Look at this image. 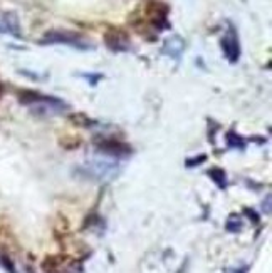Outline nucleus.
<instances>
[{
	"label": "nucleus",
	"instance_id": "nucleus-1",
	"mask_svg": "<svg viewBox=\"0 0 272 273\" xmlns=\"http://www.w3.org/2000/svg\"><path fill=\"white\" fill-rule=\"evenodd\" d=\"M20 104L40 116H57L69 111V104L54 96H45L34 91H22L19 94Z\"/></svg>",
	"mask_w": 272,
	"mask_h": 273
},
{
	"label": "nucleus",
	"instance_id": "nucleus-2",
	"mask_svg": "<svg viewBox=\"0 0 272 273\" xmlns=\"http://www.w3.org/2000/svg\"><path fill=\"white\" fill-rule=\"evenodd\" d=\"M40 44H64L69 47L79 49V50H89L92 49V44L88 42L81 34L72 32V31H49L45 32V36L40 39Z\"/></svg>",
	"mask_w": 272,
	"mask_h": 273
},
{
	"label": "nucleus",
	"instance_id": "nucleus-3",
	"mask_svg": "<svg viewBox=\"0 0 272 273\" xmlns=\"http://www.w3.org/2000/svg\"><path fill=\"white\" fill-rule=\"evenodd\" d=\"M222 50L224 56L230 64L239 62L240 59V40H239V34H237L235 29L230 25L229 31L225 32V36L222 39Z\"/></svg>",
	"mask_w": 272,
	"mask_h": 273
},
{
	"label": "nucleus",
	"instance_id": "nucleus-4",
	"mask_svg": "<svg viewBox=\"0 0 272 273\" xmlns=\"http://www.w3.org/2000/svg\"><path fill=\"white\" fill-rule=\"evenodd\" d=\"M104 44L113 52H128L131 49V40L128 34L121 29H109L104 34Z\"/></svg>",
	"mask_w": 272,
	"mask_h": 273
},
{
	"label": "nucleus",
	"instance_id": "nucleus-5",
	"mask_svg": "<svg viewBox=\"0 0 272 273\" xmlns=\"http://www.w3.org/2000/svg\"><path fill=\"white\" fill-rule=\"evenodd\" d=\"M116 165L113 162H108V161H94V162H89L88 166L84 168V171L88 173V176L92 179H109L116 174Z\"/></svg>",
	"mask_w": 272,
	"mask_h": 273
},
{
	"label": "nucleus",
	"instance_id": "nucleus-6",
	"mask_svg": "<svg viewBox=\"0 0 272 273\" xmlns=\"http://www.w3.org/2000/svg\"><path fill=\"white\" fill-rule=\"evenodd\" d=\"M0 32L9 34V36L20 39L22 37V29L20 20L15 12H9V10H0Z\"/></svg>",
	"mask_w": 272,
	"mask_h": 273
},
{
	"label": "nucleus",
	"instance_id": "nucleus-7",
	"mask_svg": "<svg viewBox=\"0 0 272 273\" xmlns=\"http://www.w3.org/2000/svg\"><path fill=\"white\" fill-rule=\"evenodd\" d=\"M96 148L101 151V153L108 154V156H125L130 153V148L125 146L123 143L114 141V139H100L96 143Z\"/></svg>",
	"mask_w": 272,
	"mask_h": 273
},
{
	"label": "nucleus",
	"instance_id": "nucleus-8",
	"mask_svg": "<svg viewBox=\"0 0 272 273\" xmlns=\"http://www.w3.org/2000/svg\"><path fill=\"white\" fill-rule=\"evenodd\" d=\"M0 97H2V87H0Z\"/></svg>",
	"mask_w": 272,
	"mask_h": 273
}]
</instances>
